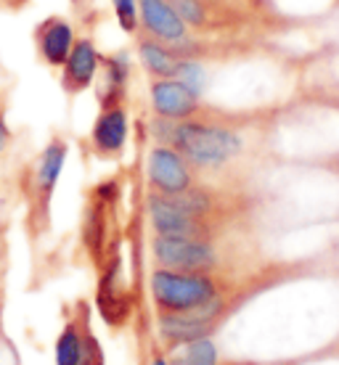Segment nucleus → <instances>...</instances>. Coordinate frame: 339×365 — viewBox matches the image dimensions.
Masks as SVG:
<instances>
[{"label":"nucleus","mask_w":339,"mask_h":365,"mask_svg":"<svg viewBox=\"0 0 339 365\" xmlns=\"http://www.w3.org/2000/svg\"><path fill=\"white\" fill-rule=\"evenodd\" d=\"M223 312H226L223 294L191 312H159L156 315L159 336L170 349L178 347V344H186V341H193V339L210 336L218 326V320L223 318Z\"/></svg>","instance_id":"20e7f679"},{"label":"nucleus","mask_w":339,"mask_h":365,"mask_svg":"<svg viewBox=\"0 0 339 365\" xmlns=\"http://www.w3.org/2000/svg\"><path fill=\"white\" fill-rule=\"evenodd\" d=\"M101 72V53L93 43V37H77L74 48L66 56L64 66H61V91L74 98L93 88L96 77Z\"/></svg>","instance_id":"1a4fd4ad"},{"label":"nucleus","mask_w":339,"mask_h":365,"mask_svg":"<svg viewBox=\"0 0 339 365\" xmlns=\"http://www.w3.org/2000/svg\"><path fill=\"white\" fill-rule=\"evenodd\" d=\"M66 156H69V143L61 135L51 138L37 156L35 170H32V196H35V204L43 215H48V204H51V196L56 191V182L64 173Z\"/></svg>","instance_id":"9b49d317"},{"label":"nucleus","mask_w":339,"mask_h":365,"mask_svg":"<svg viewBox=\"0 0 339 365\" xmlns=\"http://www.w3.org/2000/svg\"><path fill=\"white\" fill-rule=\"evenodd\" d=\"M146 178L154 193H183L193 185V167L178 154L173 146H162L156 143L148 151L146 159Z\"/></svg>","instance_id":"423d86ee"},{"label":"nucleus","mask_w":339,"mask_h":365,"mask_svg":"<svg viewBox=\"0 0 339 365\" xmlns=\"http://www.w3.org/2000/svg\"><path fill=\"white\" fill-rule=\"evenodd\" d=\"M85 357V334L77 323H66V329L56 339V365H80Z\"/></svg>","instance_id":"dca6fc26"},{"label":"nucleus","mask_w":339,"mask_h":365,"mask_svg":"<svg viewBox=\"0 0 339 365\" xmlns=\"http://www.w3.org/2000/svg\"><path fill=\"white\" fill-rule=\"evenodd\" d=\"M32 43H35L40 64H46L48 69H61L69 51L77 43V32L69 19L54 14V16L37 21V27L32 29Z\"/></svg>","instance_id":"0eeeda50"},{"label":"nucleus","mask_w":339,"mask_h":365,"mask_svg":"<svg viewBox=\"0 0 339 365\" xmlns=\"http://www.w3.org/2000/svg\"><path fill=\"white\" fill-rule=\"evenodd\" d=\"M29 0H0V6H6V9H24Z\"/></svg>","instance_id":"412c9836"},{"label":"nucleus","mask_w":339,"mask_h":365,"mask_svg":"<svg viewBox=\"0 0 339 365\" xmlns=\"http://www.w3.org/2000/svg\"><path fill=\"white\" fill-rule=\"evenodd\" d=\"M130 85V56L125 51L101 56V85L96 91L98 106H117L128 101Z\"/></svg>","instance_id":"ddd939ff"},{"label":"nucleus","mask_w":339,"mask_h":365,"mask_svg":"<svg viewBox=\"0 0 339 365\" xmlns=\"http://www.w3.org/2000/svg\"><path fill=\"white\" fill-rule=\"evenodd\" d=\"M130 138V117L128 106L117 103V106H101L98 117L91 128V148L96 156L101 159H117Z\"/></svg>","instance_id":"6e6552de"},{"label":"nucleus","mask_w":339,"mask_h":365,"mask_svg":"<svg viewBox=\"0 0 339 365\" xmlns=\"http://www.w3.org/2000/svg\"><path fill=\"white\" fill-rule=\"evenodd\" d=\"M170 146L196 170H221L244 151V140L226 125L191 117L173 125Z\"/></svg>","instance_id":"f257e3e1"},{"label":"nucleus","mask_w":339,"mask_h":365,"mask_svg":"<svg viewBox=\"0 0 339 365\" xmlns=\"http://www.w3.org/2000/svg\"><path fill=\"white\" fill-rule=\"evenodd\" d=\"M151 257H154L156 267L186 270V273H212L221 262L212 241H199V238L154 236L151 238Z\"/></svg>","instance_id":"7ed1b4c3"},{"label":"nucleus","mask_w":339,"mask_h":365,"mask_svg":"<svg viewBox=\"0 0 339 365\" xmlns=\"http://www.w3.org/2000/svg\"><path fill=\"white\" fill-rule=\"evenodd\" d=\"M148 289L159 312H191L221 297V281L212 273H186L167 267H154Z\"/></svg>","instance_id":"f03ea898"},{"label":"nucleus","mask_w":339,"mask_h":365,"mask_svg":"<svg viewBox=\"0 0 339 365\" xmlns=\"http://www.w3.org/2000/svg\"><path fill=\"white\" fill-rule=\"evenodd\" d=\"M175 80H181L188 91H193L196 96H202L204 83H207V72H204V66L199 64V58H181V66H178V72H175Z\"/></svg>","instance_id":"a211bd4d"},{"label":"nucleus","mask_w":339,"mask_h":365,"mask_svg":"<svg viewBox=\"0 0 339 365\" xmlns=\"http://www.w3.org/2000/svg\"><path fill=\"white\" fill-rule=\"evenodd\" d=\"M170 365H218V347L210 336L193 339L170 349Z\"/></svg>","instance_id":"2eb2a0df"},{"label":"nucleus","mask_w":339,"mask_h":365,"mask_svg":"<svg viewBox=\"0 0 339 365\" xmlns=\"http://www.w3.org/2000/svg\"><path fill=\"white\" fill-rule=\"evenodd\" d=\"M80 365H85V363H80Z\"/></svg>","instance_id":"b1692460"},{"label":"nucleus","mask_w":339,"mask_h":365,"mask_svg":"<svg viewBox=\"0 0 339 365\" xmlns=\"http://www.w3.org/2000/svg\"><path fill=\"white\" fill-rule=\"evenodd\" d=\"M138 14H141V27L143 32L162 43H181L188 35V27L175 11L170 0H138Z\"/></svg>","instance_id":"f8f14e48"},{"label":"nucleus","mask_w":339,"mask_h":365,"mask_svg":"<svg viewBox=\"0 0 339 365\" xmlns=\"http://www.w3.org/2000/svg\"><path fill=\"white\" fill-rule=\"evenodd\" d=\"M0 247H3V225H0Z\"/></svg>","instance_id":"5701e85b"},{"label":"nucleus","mask_w":339,"mask_h":365,"mask_svg":"<svg viewBox=\"0 0 339 365\" xmlns=\"http://www.w3.org/2000/svg\"><path fill=\"white\" fill-rule=\"evenodd\" d=\"M136 53H138L141 66H143V72H146L151 80H167V77H175L178 66H181V56H175L173 48L151 35L138 37Z\"/></svg>","instance_id":"4468645a"},{"label":"nucleus","mask_w":339,"mask_h":365,"mask_svg":"<svg viewBox=\"0 0 339 365\" xmlns=\"http://www.w3.org/2000/svg\"><path fill=\"white\" fill-rule=\"evenodd\" d=\"M146 210L151 228H154V236L199 238V241H212L215 238V222L212 220L196 217L191 212L181 210L178 204H173L162 193H148Z\"/></svg>","instance_id":"39448f33"},{"label":"nucleus","mask_w":339,"mask_h":365,"mask_svg":"<svg viewBox=\"0 0 339 365\" xmlns=\"http://www.w3.org/2000/svg\"><path fill=\"white\" fill-rule=\"evenodd\" d=\"M148 96H151V109L156 117L165 119H191L199 117L202 111V96H196L193 91H188L181 80L167 77V80H151L148 85Z\"/></svg>","instance_id":"9d476101"},{"label":"nucleus","mask_w":339,"mask_h":365,"mask_svg":"<svg viewBox=\"0 0 339 365\" xmlns=\"http://www.w3.org/2000/svg\"><path fill=\"white\" fill-rule=\"evenodd\" d=\"M111 9H114L119 29H122L125 35H138V29H141L138 0H111Z\"/></svg>","instance_id":"6ab92c4d"},{"label":"nucleus","mask_w":339,"mask_h":365,"mask_svg":"<svg viewBox=\"0 0 339 365\" xmlns=\"http://www.w3.org/2000/svg\"><path fill=\"white\" fill-rule=\"evenodd\" d=\"M9 143H11V128H9V122H6V114L0 111V154L6 151Z\"/></svg>","instance_id":"aec40b11"},{"label":"nucleus","mask_w":339,"mask_h":365,"mask_svg":"<svg viewBox=\"0 0 339 365\" xmlns=\"http://www.w3.org/2000/svg\"><path fill=\"white\" fill-rule=\"evenodd\" d=\"M170 3L181 14L186 27H193V29L210 27V3H204V0H170Z\"/></svg>","instance_id":"f3484780"},{"label":"nucleus","mask_w":339,"mask_h":365,"mask_svg":"<svg viewBox=\"0 0 339 365\" xmlns=\"http://www.w3.org/2000/svg\"><path fill=\"white\" fill-rule=\"evenodd\" d=\"M151 365H170V360H167L165 355H154V360H151Z\"/></svg>","instance_id":"4be33fe9"}]
</instances>
